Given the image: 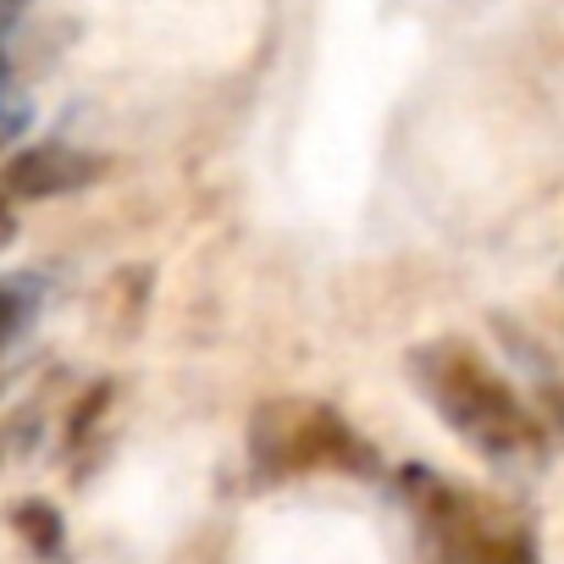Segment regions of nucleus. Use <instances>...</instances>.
<instances>
[{"instance_id":"7ed1b4c3","label":"nucleus","mask_w":564,"mask_h":564,"mask_svg":"<svg viewBox=\"0 0 564 564\" xmlns=\"http://www.w3.org/2000/svg\"><path fill=\"white\" fill-rule=\"evenodd\" d=\"M249 470H254V481H294V476H316V470H344V476L371 481L382 470V459L333 404L265 399L249 415Z\"/></svg>"},{"instance_id":"6e6552de","label":"nucleus","mask_w":564,"mask_h":564,"mask_svg":"<svg viewBox=\"0 0 564 564\" xmlns=\"http://www.w3.org/2000/svg\"><path fill=\"white\" fill-rule=\"evenodd\" d=\"M23 12H29V0H0V34H7Z\"/></svg>"},{"instance_id":"423d86ee","label":"nucleus","mask_w":564,"mask_h":564,"mask_svg":"<svg viewBox=\"0 0 564 564\" xmlns=\"http://www.w3.org/2000/svg\"><path fill=\"white\" fill-rule=\"evenodd\" d=\"M12 525H18V536L40 553V558H62V542H67V531H62V514L45 503V498H29V503H18L12 509Z\"/></svg>"},{"instance_id":"39448f33","label":"nucleus","mask_w":564,"mask_h":564,"mask_svg":"<svg viewBox=\"0 0 564 564\" xmlns=\"http://www.w3.org/2000/svg\"><path fill=\"white\" fill-rule=\"evenodd\" d=\"M45 311V282L34 271H12V276H0V355H12L34 322Z\"/></svg>"},{"instance_id":"f03ea898","label":"nucleus","mask_w":564,"mask_h":564,"mask_svg":"<svg viewBox=\"0 0 564 564\" xmlns=\"http://www.w3.org/2000/svg\"><path fill=\"white\" fill-rule=\"evenodd\" d=\"M399 492L421 525L426 564H536V536L509 509L448 481L443 470L404 465Z\"/></svg>"},{"instance_id":"0eeeda50","label":"nucleus","mask_w":564,"mask_h":564,"mask_svg":"<svg viewBox=\"0 0 564 564\" xmlns=\"http://www.w3.org/2000/svg\"><path fill=\"white\" fill-rule=\"evenodd\" d=\"M29 122H34V106H29V95H23V89H12L7 100H0V150H7L12 139H23V133H29Z\"/></svg>"},{"instance_id":"f257e3e1","label":"nucleus","mask_w":564,"mask_h":564,"mask_svg":"<svg viewBox=\"0 0 564 564\" xmlns=\"http://www.w3.org/2000/svg\"><path fill=\"white\" fill-rule=\"evenodd\" d=\"M404 371L432 404V415L481 459L492 465H536L542 459V426L514 393V382L465 338H426L404 355Z\"/></svg>"},{"instance_id":"1a4fd4ad","label":"nucleus","mask_w":564,"mask_h":564,"mask_svg":"<svg viewBox=\"0 0 564 564\" xmlns=\"http://www.w3.org/2000/svg\"><path fill=\"white\" fill-rule=\"evenodd\" d=\"M12 238H18V216H12V205H7V199H0V249H7Z\"/></svg>"},{"instance_id":"9d476101","label":"nucleus","mask_w":564,"mask_h":564,"mask_svg":"<svg viewBox=\"0 0 564 564\" xmlns=\"http://www.w3.org/2000/svg\"><path fill=\"white\" fill-rule=\"evenodd\" d=\"M18 84H12V62H7V51H0V100H7Z\"/></svg>"},{"instance_id":"20e7f679","label":"nucleus","mask_w":564,"mask_h":564,"mask_svg":"<svg viewBox=\"0 0 564 564\" xmlns=\"http://www.w3.org/2000/svg\"><path fill=\"white\" fill-rule=\"evenodd\" d=\"M106 177V161L89 155V150H73V144H34V150H18L0 172V188L12 199H62V194H78L89 183Z\"/></svg>"}]
</instances>
